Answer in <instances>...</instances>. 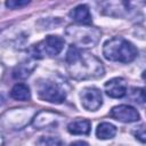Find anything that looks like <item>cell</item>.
Wrapping results in <instances>:
<instances>
[{
  "instance_id": "cell-1",
  "label": "cell",
  "mask_w": 146,
  "mask_h": 146,
  "mask_svg": "<svg viewBox=\"0 0 146 146\" xmlns=\"http://www.w3.org/2000/svg\"><path fill=\"white\" fill-rule=\"evenodd\" d=\"M66 70L74 80L97 79L104 75L103 63L90 52L71 46L65 57Z\"/></svg>"
},
{
  "instance_id": "cell-2",
  "label": "cell",
  "mask_w": 146,
  "mask_h": 146,
  "mask_svg": "<svg viewBox=\"0 0 146 146\" xmlns=\"http://www.w3.org/2000/svg\"><path fill=\"white\" fill-rule=\"evenodd\" d=\"M103 55L107 60L119 63H130L137 55V48L122 36H113L103 46Z\"/></svg>"
},
{
  "instance_id": "cell-3",
  "label": "cell",
  "mask_w": 146,
  "mask_h": 146,
  "mask_svg": "<svg viewBox=\"0 0 146 146\" xmlns=\"http://www.w3.org/2000/svg\"><path fill=\"white\" fill-rule=\"evenodd\" d=\"M65 34L79 49L91 48L96 46L100 39V31L95 26L89 25H70L65 30Z\"/></svg>"
},
{
  "instance_id": "cell-4",
  "label": "cell",
  "mask_w": 146,
  "mask_h": 146,
  "mask_svg": "<svg viewBox=\"0 0 146 146\" xmlns=\"http://www.w3.org/2000/svg\"><path fill=\"white\" fill-rule=\"evenodd\" d=\"M64 47V39L58 35H48L42 41L32 46L29 49L32 58L41 59L44 57L57 56Z\"/></svg>"
},
{
  "instance_id": "cell-5",
  "label": "cell",
  "mask_w": 146,
  "mask_h": 146,
  "mask_svg": "<svg viewBox=\"0 0 146 146\" xmlns=\"http://www.w3.org/2000/svg\"><path fill=\"white\" fill-rule=\"evenodd\" d=\"M35 114L36 112L32 107L13 108L3 113L0 121L1 124L8 129H22L33 120Z\"/></svg>"
},
{
  "instance_id": "cell-6",
  "label": "cell",
  "mask_w": 146,
  "mask_h": 146,
  "mask_svg": "<svg viewBox=\"0 0 146 146\" xmlns=\"http://www.w3.org/2000/svg\"><path fill=\"white\" fill-rule=\"evenodd\" d=\"M36 92L41 100L52 104H60L66 98V91L57 82L50 80H40L36 83Z\"/></svg>"
},
{
  "instance_id": "cell-7",
  "label": "cell",
  "mask_w": 146,
  "mask_h": 146,
  "mask_svg": "<svg viewBox=\"0 0 146 146\" xmlns=\"http://www.w3.org/2000/svg\"><path fill=\"white\" fill-rule=\"evenodd\" d=\"M81 105L87 111H97L103 104L102 92L94 87H88L82 89L80 94Z\"/></svg>"
},
{
  "instance_id": "cell-8",
  "label": "cell",
  "mask_w": 146,
  "mask_h": 146,
  "mask_svg": "<svg viewBox=\"0 0 146 146\" xmlns=\"http://www.w3.org/2000/svg\"><path fill=\"white\" fill-rule=\"evenodd\" d=\"M110 116L116 121L124 122V123L136 122L140 119L138 111L135 107L129 105H117L113 107L110 112Z\"/></svg>"
},
{
  "instance_id": "cell-9",
  "label": "cell",
  "mask_w": 146,
  "mask_h": 146,
  "mask_svg": "<svg viewBox=\"0 0 146 146\" xmlns=\"http://www.w3.org/2000/svg\"><path fill=\"white\" fill-rule=\"evenodd\" d=\"M105 92L107 96L112 98H122L125 96L128 89H127V82L122 78H113L108 80L105 86Z\"/></svg>"
},
{
  "instance_id": "cell-10",
  "label": "cell",
  "mask_w": 146,
  "mask_h": 146,
  "mask_svg": "<svg viewBox=\"0 0 146 146\" xmlns=\"http://www.w3.org/2000/svg\"><path fill=\"white\" fill-rule=\"evenodd\" d=\"M58 117H59V115L55 112L46 111V110L40 111L34 115V117L32 120V124L36 129H43V128L57 124Z\"/></svg>"
},
{
  "instance_id": "cell-11",
  "label": "cell",
  "mask_w": 146,
  "mask_h": 146,
  "mask_svg": "<svg viewBox=\"0 0 146 146\" xmlns=\"http://www.w3.org/2000/svg\"><path fill=\"white\" fill-rule=\"evenodd\" d=\"M70 17L81 25H90L92 22V17L88 6L79 5L70 11Z\"/></svg>"
},
{
  "instance_id": "cell-12",
  "label": "cell",
  "mask_w": 146,
  "mask_h": 146,
  "mask_svg": "<svg viewBox=\"0 0 146 146\" xmlns=\"http://www.w3.org/2000/svg\"><path fill=\"white\" fill-rule=\"evenodd\" d=\"M91 123L86 119L74 120L67 124V131L72 135H89Z\"/></svg>"
},
{
  "instance_id": "cell-13",
  "label": "cell",
  "mask_w": 146,
  "mask_h": 146,
  "mask_svg": "<svg viewBox=\"0 0 146 146\" xmlns=\"http://www.w3.org/2000/svg\"><path fill=\"white\" fill-rule=\"evenodd\" d=\"M34 68H35V64L33 62H31V60L23 62L14 68L13 76L16 80H24L31 75V73L34 71Z\"/></svg>"
},
{
  "instance_id": "cell-14",
  "label": "cell",
  "mask_w": 146,
  "mask_h": 146,
  "mask_svg": "<svg viewBox=\"0 0 146 146\" xmlns=\"http://www.w3.org/2000/svg\"><path fill=\"white\" fill-rule=\"evenodd\" d=\"M116 135V127L110 122H102L96 129V136L98 139L106 140L111 139Z\"/></svg>"
},
{
  "instance_id": "cell-15",
  "label": "cell",
  "mask_w": 146,
  "mask_h": 146,
  "mask_svg": "<svg viewBox=\"0 0 146 146\" xmlns=\"http://www.w3.org/2000/svg\"><path fill=\"white\" fill-rule=\"evenodd\" d=\"M10 97L16 99V100H21V102H26L31 99V91L29 89V87L24 83H16L10 91Z\"/></svg>"
},
{
  "instance_id": "cell-16",
  "label": "cell",
  "mask_w": 146,
  "mask_h": 146,
  "mask_svg": "<svg viewBox=\"0 0 146 146\" xmlns=\"http://www.w3.org/2000/svg\"><path fill=\"white\" fill-rule=\"evenodd\" d=\"M36 146H65L64 141L59 137H54V136H44L38 139Z\"/></svg>"
},
{
  "instance_id": "cell-17",
  "label": "cell",
  "mask_w": 146,
  "mask_h": 146,
  "mask_svg": "<svg viewBox=\"0 0 146 146\" xmlns=\"http://www.w3.org/2000/svg\"><path fill=\"white\" fill-rule=\"evenodd\" d=\"M129 98L132 102L144 104L145 103V92L143 88H131L129 91Z\"/></svg>"
},
{
  "instance_id": "cell-18",
  "label": "cell",
  "mask_w": 146,
  "mask_h": 146,
  "mask_svg": "<svg viewBox=\"0 0 146 146\" xmlns=\"http://www.w3.org/2000/svg\"><path fill=\"white\" fill-rule=\"evenodd\" d=\"M29 3H30L29 0H9L6 2V7L10 8V9H17V8L24 7Z\"/></svg>"
},
{
  "instance_id": "cell-19",
  "label": "cell",
  "mask_w": 146,
  "mask_h": 146,
  "mask_svg": "<svg viewBox=\"0 0 146 146\" xmlns=\"http://www.w3.org/2000/svg\"><path fill=\"white\" fill-rule=\"evenodd\" d=\"M135 136L141 143H145V128H144V125H140L139 128H137V130L135 131Z\"/></svg>"
},
{
  "instance_id": "cell-20",
  "label": "cell",
  "mask_w": 146,
  "mask_h": 146,
  "mask_svg": "<svg viewBox=\"0 0 146 146\" xmlns=\"http://www.w3.org/2000/svg\"><path fill=\"white\" fill-rule=\"evenodd\" d=\"M70 146H89V145H88V143H86L83 140H76V141L71 143Z\"/></svg>"
},
{
  "instance_id": "cell-21",
  "label": "cell",
  "mask_w": 146,
  "mask_h": 146,
  "mask_svg": "<svg viewBox=\"0 0 146 146\" xmlns=\"http://www.w3.org/2000/svg\"><path fill=\"white\" fill-rule=\"evenodd\" d=\"M3 143H5V139H3V136L0 131V146H3Z\"/></svg>"
},
{
  "instance_id": "cell-22",
  "label": "cell",
  "mask_w": 146,
  "mask_h": 146,
  "mask_svg": "<svg viewBox=\"0 0 146 146\" xmlns=\"http://www.w3.org/2000/svg\"><path fill=\"white\" fill-rule=\"evenodd\" d=\"M3 103H5V98H3V96H2V95H0V106H1Z\"/></svg>"
}]
</instances>
